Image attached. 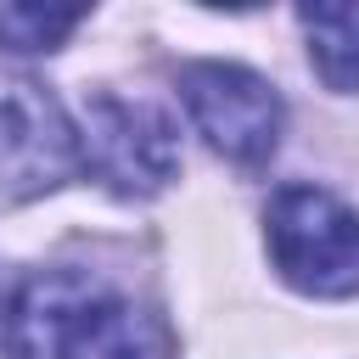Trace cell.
Listing matches in <instances>:
<instances>
[{
  "instance_id": "1",
  "label": "cell",
  "mask_w": 359,
  "mask_h": 359,
  "mask_svg": "<svg viewBox=\"0 0 359 359\" xmlns=\"http://www.w3.org/2000/svg\"><path fill=\"white\" fill-rule=\"evenodd\" d=\"M0 359H174V337L101 275L34 269L0 297Z\"/></svg>"
},
{
  "instance_id": "2",
  "label": "cell",
  "mask_w": 359,
  "mask_h": 359,
  "mask_svg": "<svg viewBox=\"0 0 359 359\" xmlns=\"http://www.w3.org/2000/svg\"><path fill=\"white\" fill-rule=\"evenodd\" d=\"M264 247L303 297L359 292V213L320 185H280L264 208Z\"/></svg>"
},
{
  "instance_id": "3",
  "label": "cell",
  "mask_w": 359,
  "mask_h": 359,
  "mask_svg": "<svg viewBox=\"0 0 359 359\" xmlns=\"http://www.w3.org/2000/svg\"><path fill=\"white\" fill-rule=\"evenodd\" d=\"M73 174H84V151L62 101L39 79L0 67V208L50 196Z\"/></svg>"
},
{
  "instance_id": "4",
  "label": "cell",
  "mask_w": 359,
  "mask_h": 359,
  "mask_svg": "<svg viewBox=\"0 0 359 359\" xmlns=\"http://www.w3.org/2000/svg\"><path fill=\"white\" fill-rule=\"evenodd\" d=\"M79 151H84V174H95L112 196H129V202L157 196L180 174L174 118L151 101H123L112 90H95L84 101Z\"/></svg>"
},
{
  "instance_id": "5",
  "label": "cell",
  "mask_w": 359,
  "mask_h": 359,
  "mask_svg": "<svg viewBox=\"0 0 359 359\" xmlns=\"http://www.w3.org/2000/svg\"><path fill=\"white\" fill-rule=\"evenodd\" d=\"M180 101L191 129L236 168H264L280 146V95L269 79L236 62H191L180 67Z\"/></svg>"
},
{
  "instance_id": "6",
  "label": "cell",
  "mask_w": 359,
  "mask_h": 359,
  "mask_svg": "<svg viewBox=\"0 0 359 359\" xmlns=\"http://www.w3.org/2000/svg\"><path fill=\"white\" fill-rule=\"evenodd\" d=\"M297 22L309 34L314 73L337 95H353L359 90V6H303Z\"/></svg>"
},
{
  "instance_id": "7",
  "label": "cell",
  "mask_w": 359,
  "mask_h": 359,
  "mask_svg": "<svg viewBox=\"0 0 359 359\" xmlns=\"http://www.w3.org/2000/svg\"><path fill=\"white\" fill-rule=\"evenodd\" d=\"M84 22V11H62V6H0V45L39 56V50H62V39Z\"/></svg>"
}]
</instances>
